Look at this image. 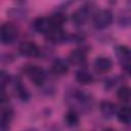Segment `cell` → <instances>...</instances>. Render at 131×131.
I'll return each instance as SVG.
<instances>
[{"label": "cell", "instance_id": "obj_17", "mask_svg": "<svg viewBox=\"0 0 131 131\" xmlns=\"http://www.w3.org/2000/svg\"><path fill=\"white\" fill-rule=\"evenodd\" d=\"M117 117H118V120L125 124V125H128L131 121V110L129 106H122L118 113H117Z\"/></svg>", "mask_w": 131, "mask_h": 131}, {"label": "cell", "instance_id": "obj_6", "mask_svg": "<svg viewBox=\"0 0 131 131\" xmlns=\"http://www.w3.org/2000/svg\"><path fill=\"white\" fill-rule=\"evenodd\" d=\"M116 55L118 57V60L122 64V67L129 72L130 69V50L127 46L120 45L116 48Z\"/></svg>", "mask_w": 131, "mask_h": 131}, {"label": "cell", "instance_id": "obj_8", "mask_svg": "<svg viewBox=\"0 0 131 131\" xmlns=\"http://www.w3.org/2000/svg\"><path fill=\"white\" fill-rule=\"evenodd\" d=\"M34 28L37 32L46 35H48L52 30H54L49 17H38L34 21Z\"/></svg>", "mask_w": 131, "mask_h": 131}, {"label": "cell", "instance_id": "obj_3", "mask_svg": "<svg viewBox=\"0 0 131 131\" xmlns=\"http://www.w3.org/2000/svg\"><path fill=\"white\" fill-rule=\"evenodd\" d=\"M114 15L108 9H100L93 15V25L96 29H104L113 23Z\"/></svg>", "mask_w": 131, "mask_h": 131}, {"label": "cell", "instance_id": "obj_9", "mask_svg": "<svg viewBox=\"0 0 131 131\" xmlns=\"http://www.w3.org/2000/svg\"><path fill=\"white\" fill-rule=\"evenodd\" d=\"M86 59H87L86 52L81 48L73 50L69 55V61L74 66H82L86 62Z\"/></svg>", "mask_w": 131, "mask_h": 131}, {"label": "cell", "instance_id": "obj_10", "mask_svg": "<svg viewBox=\"0 0 131 131\" xmlns=\"http://www.w3.org/2000/svg\"><path fill=\"white\" fill-rule=\"evenodd\" d=\"M50 71L54 76H63L69 72V63L62 58L55 59Z\"/></svg>", "mask_w": 131, "mask_h": 131}, {"label": "cell", "instance_id": "obj_4", "mask_svg": "<svg viewBox=\"0 0 131 131\" xmlns=\"http://www.w3.org/2000/svg\"><path fill=\"white\" fill-rule=\"evenodd\" d=\"M68 99L78 103L81 108L90 107L91 105V98L85 92L78 89H73V91L68 95Z\"/></svg>", "mask_w": 131, "mask_h": 131}, {"label": "cell", "instance_id": "obj_5", "mask_svg": "<svg viewBox=\"0 0 131 131\" xmlns=\"http://www.w3.org/2000/svg\"><path fill=\"white\" fill-rule=\"evenodd\" d=\"M18 51L23 56L26 57H36L39 55V47L35 42L32 41H25L20 43L18 47Z\"/></svg>", "mask_w": 131, "mask_h": 131}, {"label": "cell", "instance_id": "obj_18", "mask_svg": "<svg viewBox=\"0 0 131 131\" xmlns=\"http://www.w3.org/2000/svg\"><path fill=\"white\" fill-rule=\"evenodd\" d=\"M64 122L68 126L74 127L79 124V116L74 110H70L66 115H64Z\"/></svg>", "mask_w": 131, "mask_h": 131}, {"label": "cell", "instance_id": "obj_15", "mask_svg": "<svg viewBox=\"0 0 131 131\" xmlns=\"http://www.w3.org/2000/svg\"><path fill=\"white\" fill-rule=\"evenodd\" d=\"M49 18H50V21H51L54 30L55 29H62V25L67 20V15L63 12H56V13L52 14Z\"/></svg>", "mask_w": 131, "mask_h": 131}, {"label": "cell", "instance_id": "obj_23", "mask_svg": "<svg viewBox=\"0 0 131 131\" xmlns=\"http://www.w3.org/2000/svg\"><path fill=\"white\" fill-rule=\"evenodd\" d=\"M103 131H116L115 129H112V128H106V129H104Z\"/></svg>", "mask_w": 131, "mask_h": 131}, {"label": "cell", "instance_id": "obj_7", "mask_svg": "<svg viewBox=\"0 0 131 131\" xmlns=\"http://www.w3.org/2000/svg\"><path fill=\"white\" fill-rule=\"evenodd\" d=\"M113 68V61L105 56H99L94 60V69L100 74L108 73Z\"/></svg>", "mask_w": 131, "mask_h": 131}, {"label": "cell", "instance_id": "obj_11", "mask_svg": "<svg viewBox=\"0 0 131 131\" xmlns=\"http://www.w3.org/2000/svg\"><path fill=\"white\" fill-rule=\"evenodd\" d=\"M99 108H100V113L101 115L105 118V119H111L116 115L117 108H116V104L113 103L112 101L108 100H103L100 102L99 104Z\"/></svg>", "mask_w": 131, "mask_h": 131}, {"label": "cell", "instance_id": "obj_12", "mask_svg": "<svg viewBox=\"0 0 131 131\" xmlns=\"http://www.w3.org/2000/svg\"><path fill=\"white\" fill-rule=\"evenodd\" d=\"M88 15H89V9L87 7H81V8H79L76 11L73 12L72 20H73V23L75 25L81 26L87 20Z\"/></svg>", "mask_w": 131, "mask_h": 131}, {"label": "cell", "instance_id": "obj_22", "mask_svg": "<svg viewBox=\"0 0 131 131\" xmlns=\"http://www.w3.org/2000/svg\"><path fill=\"white\" fill-rule=\"evenodd\" d=\"M7 100V94L4 89H0V103H3Z\"/></svg>", "mask_w": 131, "mask_h": 131}, {"label": "cell", "instance_id": "obj_20", "mask_svg": "<svg viewBox=\"0 0 131 131\" xmlns=\"http://www.w3.org/2000/svg\"><path fill=\"white\" fill-rule=\"evenodd\" d=\"M10 75L4 70H0V89H4L10 83Z\"/></svg>", "mask_w": 131, "mask_h": 131}, {"label": "cell", "instance_id": "obj_13", "mask_svg": "<svg viewBox=\"0 0 131 131\" xmlns=\"http://www.w3.org/2000/svg\"><path fill=\"white\" fill-rule=\"evenodd\" d=\"M76 80L82 85H90L94 78L87 69H81L76 73Z\"/></svg>", "mask_w": 131, "mask_h": 131}, {"label": "cell", "instance_id": "obj_1", "mask_svg": "<svg viewBox=\"0 0 131 131\" xmlns=\"http://www.w3.org/2000/svg\"><path fill=\"white\" fill-rule=\"evenodd\" d=\"M18 36V30L15 25L11 23H4L0 27V41L5 44H11Z\"/></svg>", "mask_w": 131, "mask_h": 131}, {"label": "cell", "instance_id": "obj_16", "mask_svg": "<svg viewBox=\"0 0 131 131\" xmlns=\"http://www.w3.org/2000/svg\"><path fill=\"white\" fill-rule=\"evenodd\" d=\"M14 90H15V94L18 96V98L20 100L27 101L30 98V94H29L27 88L20 82V80H16L15 81V83H14Z\"/></svg>", "mask_w": 131, "mask_h": 131}, {"label": "cell", "instance_id": "obj_19", "mask_svg": "<svg viewBox=\"0 0 131 131\" xmlns=\"http://www.w3.org/2000/svg\"><path fill=\"white\" fill-rule=\"evenodd\" d=\"M117 96L118 98L123 101V102H128L130 100L131 97V92H130V88L128 86H122L118 89L117 91Z\"/></svg>", "mask_w": 131, "mask_h": 131}, {"label": "cell", "instance_id": "obj_14", "mask_svg": "<svg viewBox=\"0 0 131 131\" xmlns=\"http://www.w3.org/2000/svg\"><path fill=\"white\" fill-rule=\"evenodd\" d=\"M12 119V112L8 108L0 111V131H6L9 129V125Z\"/></svg>", "mask_w": 131, "mask_h": 131}, {"label": "cell", "instance_id": "obj_2", "mask_svg": "<svg viewBox=\"0 0 131 131\" xmlns=\"http://www.w3.org/2000/svg\"><path fill=\"white\" fill-rule=\"evenodd\" d=\"M24 70L26 75L29 77V79L34 85L41 86L44 84L46 79V74L41 67H38L36 64H28Z\"/></svg>", "mask_w": 131, "mask_h": 131}, {"label": "cell", "instance_id": "obj_21", "mask_svg": "<svg viewBox=\"0 0 131 131\" xmlns=\"http://www.w3.org/2000/svg\"><path fill=\"white\" fill-rule=\"evenodd\" d=\"M9 14L12 17H15L16 19H20V18H25L26 17V12H24V10L19 9V8H12L9 11Z\"/></svg>", "mask_w": 131, "mask_h": 131}]
</instances>
